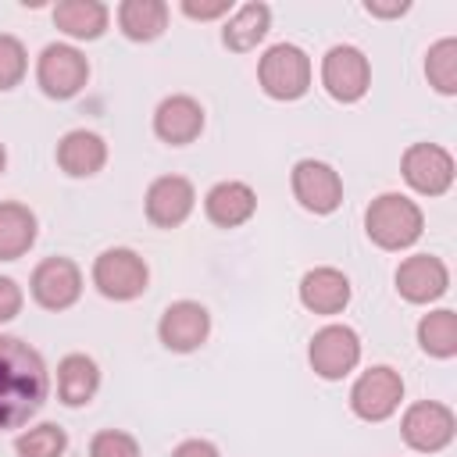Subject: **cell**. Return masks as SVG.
<instances>
[{"label": "cell", "mask_w": 457, "mask_h": 457, "mask_svg": "<svg viewBox=\"0 0 457 457\" xmlns=\"http://www.w3.org/2000/svg\"><path fill=\"white\" fill-rule=\"evenodd\" d=\"M50 396V371L25 339L0 332V432L29 425Z\"/></svg>", "instance_id": "obj_1"}, {"label": "cell", "mask_w": 457, "mask_h": 457, "mask_svg": "<svg viewBox=\"0 0 457 457\" xmlns=\"http://www.w3.org/2000/svg\"><path fill=\"white\" fill-rule=\"evenodd\" d=\"M364 232L378 250H407L425 232V211L403 193H378L364 211Z\"/></svg>", "instance_id": "obj_2"}, {"label": "cell", "mask_w": 457, "mask_h": 457, "mask_svg": "<svg viewBox=\"0 0 457 457\" xmlns=\"http://www.w3.org/2000/svg\"><path fill=\"white\" fill-rule=\"evenodd\" d=\"M311 79H314V64L307 50L296 43H275L257 61V82L271 100H282V104L300 100L311 89Z\"/></svg>", "instance_id": "obj_3"}, {"label": "cell", "mask_w": 457, "mask_h": 457, "mask_svg": "<svg viewBox=\"0 0 457 457\" xmlns=\"http://www.w3.org/2000/svg\"><path fill=\"white\" fill-rule=\"evenodd\" d=\"M89 278H93V286H96L100 296H107V300H114V303H129V300H136V296L146 293V286H150V268H146V261H143L136 250H129V246H111V250H104V253L93 261Z\"/></svg>", "instance_id": "obj_4"}, {"label": "cell", "mask_w": 457, "mask_h": 457, "mask_svg": "<svg viewBox=\"0 0 457 457\" xmlns=\"http://www.w3.org/2000/svg\"><path fill=\"white\" fill-rule=\"evenodd\" d=\"M307 361H311V371L325 382H339L346 378L357 364H361V336L350 328V325H339V321H328L321 325L311 343H307Z\"/></svg>", "instance_id": "obj_5"}, {"label": "cell", "mask_w": 457, "mask_h": 457, "mask_svg": "<svg viewBox=\"0 0 457 457\" xmlns=\"http://www.w3.org/2000/svg\"><path fill=\"white\" fill-rule=\"evenodd\" d=\"M403 403V378L389 364H371L350 386V411L361 421H386Z\"/></svg>", "instance_id": "obj_6"}, {"label": "cell", "mask_w": 457, "mask_h": 457, "mask_svg": "<svg viewBox=\"0 0 457 457\" xmlns=\"http://www.w3.org/2000/svg\"><path fill=\"white\" fill-rule=\"evenodd\" d=\"M400 436L414 453H439L457 436V414L439 400H414L400 418Z\"/></svg>", "instance_id": "obj_7"}, {"label": "cell", "mask_w": 457, "mask_h": 457, "mask_svg": "<svg viewBox=\"0 0 457 457\" xmlns=\"http://www.w3.org/2000/svg\"><path fill=\"white\" fill-rule=\"evenodd\" d=\"M36 82L50 100H71L89 82V61L71 43H50L36 57Z\"/></svg>", "instance_id": "obj_8"}, {"label": "cell", "mask_w": 457, "mask_h": 457, "mask_svg": "<svg viewBox=\"0 0 457 457\" xmlns=\"http://www.w3.org/2000/svg\"><path fill=\"white\" fill-rule=\"evenodd\" d=\"M321 86L336 104H357L371 89V61L361 46L336 43L321 57Z\"/></svg>", "instance_id": "obj_9"}, {"label": "cell", "mask_w": 457, "mask_h": 457, "mask_svg": "<svg viewBox=\"0 0 457 457\" xmlns=\"http://www.w3.org/2000/svg\"><path fill=\"white\" fill-rule=\"evenodd\" d=\"M400 175L418 196H443L457 179V164L439 143H411L400 157Z\"/></svg>", "instance_id": "obj_10"}, {"label": "cell", "mask_w": 457, "mask_h": 457, "mask_svg": "<svg viewBox=\"0 0 457 457\" xmlns=\"http://www.w3.org/2000/svg\"><path fill=\"white\" fill-rule=\"evenodd\" d=\"M82 268L71 257H43L32 268L29 293L43 311H68L82 296Z\"/></svg>", "instance_id": "obj_11"}, {"label": "cell", "mask_w": 457, "mask_h": 457, "mask_svg": "<svg viewBox=\"0 0 457 457\" xmlns=\"http://www.w3.org/2000/svg\"><path fill=\"white\" fill-rule=\"evenodd\" d=\"M289 186H293L296 204L311 214H332L343 204V179L325 161H314V157L296 161L293 175H289Z\"/></svg>", "instance_id": "obj_12"}, {"label": "cell", "mask_w": 457, "mask_h": 457, "mask_svg": "<svg viewBox=\"0 0 457 457\" xmlns=\"http://www.w3.org/2000/svg\"><path fill=\"white\" fill-rule=\"evenodd\" d=\"M393 282H396V293L407 303L425 307V303H436L439 296H446V289H450V268L436 253H411V257L400 261Z\"/></svg>", "instance_id": "obj_13"}, {"label": "cell", "mask_w": 457, "mask_h": 457, "mask_svg": "<svg viewBox=\"0 0 457 457\" xmlns=\"http://www.w3.org/2000/svg\"><path fill=\"white\" fill-rule=\"evenodd\" d=\"M211 336V311L196 300H175L164 307L157 321V339L171 353H193L207 343Z\"/></svg>", "instance_id": "obj_14"}, {"label": "cell", "mask_w": 457, "mask_h": 457, "mask_svg": "<svg viewBox=\"0 0 457 457\" xmlns=\"http://www.w3.org/2000/svg\"><path fill=\"white\" fill-rule=\"evenodd\" d=\"M196 207V186L186 175H161L146 186L143 211L146 221L157 228H179Z\"/></svg>", "instance_id": "obj_15"}, {"label": "cell", "mask_w": 457, "mask_h": 457, "mask_svg": "<svg viewBox=\"0 0 457 457\" xmlns=\"http://www.w3.org/2000/svg\"><path fill=\"white\" fill-rule=\"evenodd\" d=\"M204 132V107L189 93H171L154 111V136L168 146H189Z\"/></svg>", "instance_id": "obj_16"}, {"label": "cell", "mask_w": 457, "mask_h": 457, "mask_svg": "<svg viewBox=\"0 0 457 457\" xmlns=\"http://www.w3.org/2000/svg\"><path fill=\"white\" fill-rule=\"evenodd\" d=\"M204 214L218 228H239L257 214V193L239 179L214 182L204 193Z\"/></svg>", "instance_id": "obj_17"}, {"label": "cell", "mask_w": 457, "mask_h": 457, "mask_svg": "<svg viewBox=\"0 0 457 457\" xmlns=\"http://www.w3.org/2000/svg\"><path fill=\"white\" fill-rule=\"evenodd\" d=\"M350 278L339 271V268H311L303 271L300 278V303L311 311V314H321V318H332V314H343L346 303H350Z\"/></svg>", "instance_id": "obj_18"}, {"label": "cell", "mask_w": 457, "mask_h": 457, "mask_svg": "<svg viewBox=\"0 0 457 457\" xmlns=\"http://www.w3.org/2000/svg\"><path fill=\"white\" fill-rule=\"evenodd\" d=\"M107 164V143L100 132L89 129H71L57 143V168L68 179H93Z\"/></svg>", "instance_id": "obj_19"}, {"label": "cell", "mask_w": 457, "mask_h": 457, "mask_svg": "<svg viewBox=\"0 0 457 457\" xmlns=\"http://www.w3.org/2000/svg\"><path fill=\"white\" fill-rule=\"evenodd\" d=\"M100 389V364L89 353H64L57 361V400L64 407H86Z\"/></svg>", "instance_id": "obj_20"}, {"label": "cell", "mask_w": 457, "mask_h": 457, "mask_svg": "<svg viewBox=\"0 0 457 457\" xmlns=\"http://www.w3.org/2000/svg\"><path fill=\"white\" fill-rule=\"evenodd\" d=\"M54 25L68 36V39H100L111 25V7L100 0H57V7L50 11Z\"/></svg>", "instance_id": "obj_21"}, {"label": "cell", "mask_w": 457, "mask_h": 457, "mask_svg": "<svg viewBox=\"0 0 457 457\" xmlns=\"http://www.w3.org/2000/svg\"><path fill=\"white\" fill-rule=\"evenodd\" d=\"M168 4L164 0H121L114 18H118V29L125 39L132 43H154L164 36L168 29Z\"/></svg>", "instance_id": "obj_22"}, {"label": "cell", "mask_w": 457, "mask_h": 457, "mask_svg": "<svg viewBox=\"0 0 457 457\" xmlns=\"http://www.w3.org/2000/svg\"><path fill=\"white\" fill-rule=\"evenodd\" d=\"M268 29H271V7L261 0H250L228 14V21L221 29V43L232 54H250V50H257V43H264Z\"/></svg>", "instance_id": "obj_23"}, {"label": "cell", "mask_w": 457, "mask_h": 457, "mask_svg": "<svg viewBox=\"0 0 457 457\" xmlns=\"http://www.w3.org/2000/svg\"><path fill=\"white\" fill-rule=\"evenodd\" d=\"M39 236L36 214L18 200H0V261H18Z\"/></svg>", "instance_id": "obj_24"}, {"label": "cell", "mask_w": 457, "mask_h": 457, "mask_svg": "<svg viewBox=\"0 0 457 457\" xmlns=\"http://www.w3.org/2000/svg\"><path fill=\"white\" fill-rule=\"evenodd\" d=\"M414 336H418L421 353H428V357H436V361L457 357V311L436 307V311L421 314Z\"/></svg>", "instance_id": "obj_25"}, {"label": "cell", "mask_w": 457, "mask_h": 457, "mask_svg": "<svg viewBox=\"0 0 457 457\" xmlns=\"http://www.w3.org/2000/svg\"><path fill=\"white\" fill-rule=\"evenodd\" d=\"M425 79L436 93L443 96H457V39L443 36L428 46L425 54Z\"/></svg>", "instance_id": "obj_26"}, {"label": "cell", "mask_w": 457, "mask_h": 457, "mask_svg": "<svg viewBox=\"0 0 457 457\" xmlns=\"http://www.w3.org/2000/svg\"><path fill=\"white\" fill-rule=\"evenodd\" d=\"M64 450H68V432L61 425H54V421L29 425L14 439V453L18 457H64Z\"/></svg>", "instance_id": "obj_27"}, {"label": "cell", "mask_w": 457, "mask_h": 457, "mask_svg": "<svg viewBox=\"0 0 457 457\" xmlns=\"http://www.w3.org/2000/svg\"><path fill=\"white\" fill-rule=\"evenodd\" d=\"M25 71H29V50H25V43L18 36H11V32H0V93L21 86Z\"/></svg>", "instance_id": "obj_28"}, {"label": "cell", "mask_w": 457, "mask_h": 457, "mask_svg": "<svg viewBox=\"0 0 457 457\" xmlns=\"http://www.w3.org/2000/svg\"><path fill=\"white\" fill-rule=\"evenodd\" d=\"M89 457H143L139 439L125 428H100L89 439Z\"/></svg>", "instance_id": "obj_29"}, {"label": "cell", "mask_w": 457, "mask_h": 457, "mask_svg": "<svg viewBox=\"0 0 457 457\" xmlns=\"http://www.w3.org/2000/svg\"><path fill=\"white\" fill-rule=\"evenodd\" d=\"M179 7L193 21H218V18L232 14V0H182Z\"/></svg>", "instance_id": "obj_30"}, {"label": "cell", "mask_w": 457, "mask_h": 457, "mask_svg": "<svg viewBox=\"0 0 457 457\" xmlns=\"http://www.w3.org/2000/svg\"><path fill=\"white\" fill-rule=\"evenodd\" d=\"M21 307H25V293H21V286H18L11 275H0V325L14 321V318L21 314Z\"/></svg>", "instance_id": "obj_31"}, {"label": "cell", "mask_w": 457, "mask_h": 457, "mask_svg": "<svg viewBox=\"0 0 457 457\" xmlns=\"http://www.w3.org/2000/svg\"><path fill=\"white\" fill-rule=\"evenodd\" d=\"M171 457H221V453H218V446L211 439H182L171 450Z\"/></svg>", "instance_id": "obj_32"}, {"label": "cell", "mask_w": 457, "mask_h": 457, "mask_svg": "<svg viewBox=\"0 0 457 457\" xmlns=\"http://www.w3.org/2000/svg\"><path fill=\"white\" fill-rule=\"evenodd\" d=\"M407 11H411V4H407V0H396V4L368 0V4H364V14H371V18H400V14H407Z\"/></svg>", "instance_id": "obj_33"}, {"label": "cell", "mask_w": 457, "mask_h": 457, "mask_svg": "<svg viewBox=\"0 0 457 457\" xmlns=\"http://www.w3.org/2000/svg\"><path fill=\"white\" fill-rule=\"evenodd\" d=\"M4 168H7V150H4V143H0V175H4Z\"/></svg>", "instance_id": "obj_34"}]
</instances>
